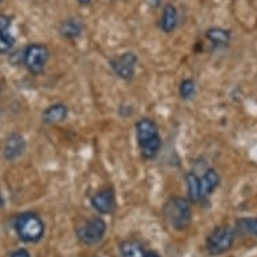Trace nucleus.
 <instances>
[{"mask_svg": "<svg viewBox=\"0 0 257 257\" xmlns=\"http://www.w3.org/2000/svg\"><path fill=\"white\" fill-rule=\"evenodd\" d=\"M136 139L143 159H155L162 148L159 128L152 118L143 117L136 122Z\"/></svg>", "mask_w": 257, "mask_h": 257, "instance_id": "nucleus-1", "label": "nucleus"}, {"mask_svg": "<svg viewBox=\"0 0 257 257\" xmlns=\"http://www.w3.org/2000/svg\"><path fill=\"white\" fill-rule=\"evenodd\" d=\"M163 218L175 230H186L193 219L191 202L183 197H171L162 210Z\"/></svg>", "mask_w": 257, "mask_h": 257, "instance_id": "nucleus-2", "label": "nucleus"}, {"mask_svg": "<svg viewBox=\"0 0 257 257\" xmlns=\"http://www.w3.org/2000/svg\"><path fill=\"white\" fill-rule=\"evenodd\" d=\"M15 232L22 241L27 244H35L45 236V222L35 213H22L15 219Z\"/></svg>", "mask_w": 257, "mask_h": 257, "instance_id": "nucleus-3", "label": "nucleus"}, {"mask_svg": "<svg viewBox=\"0 0 257 257\" xmlns=\"http://www.w3.org/2000/svg\"><path fill=\"white\" fill-rule=\"evenodd\" d=\"M236 229L229 226H218L209 234L206 240V250L210 256H219L228 252L236 240Z\"/></svg>", "mask_w": 257, "mask_h": 257, "instance_id": "nucleus-4", "label": "nucleus"}, {"mask_svg": "<svg viewBox=\"0 0 257 257\" xmlns=\"http://www.w3.org/2000/svg\"><path fill=\"white\" fill-rule=\"evenodd\" d=\"M106 233V222L101 217H92L80 223L76 229L77 238L84 245H97Z\"/></svg>", "mask_w": 257, "mask_h": 257, "instance_id": "nucleus-5", "label": "nucleus"}, {"mask_svg": "<svg viewBox=\"0 0 257 257\" xmlns=\"http://www.w3.org/2000/svg\"><path fill=\"white\" fill-rule=\"evenodd\" d=\"M49 58H50V51L42 43H31L26 47L23 53L25 66L34 76H39L45 72Z\"/></svg>", "mask_w": 257, "mask_h": 257, "instance_id": "nucleus-6", "label": "nucleus"}, {"mask_svg": "<svg viewBox=\"0 0 257 257\" xmlns=\"http://www.w3.org/2000/svg\"><path fill=\"white\" fill-rule=\"evenodd\" d=\"M138 57L136 54L128 51V53H122L121 55H117L109 61V66L112 69V72L122 81L134 80L136 72V66H138Z\"/></svg>", "mask_w": 257, "mask_h": 257, "instance_id": "nucleus-7", "label": "nucleus"}, {"mask_svg": "<svg viewBox=\"0 0 257 257\" xmlns=\"http://www.w3.org/2000/svg\"><path fill=\"white\" fill-rule=\"evenodd\" d=\"M90 205L94 210L100 214H110L113 213L116 201H114V193L110 187L100 190L90 198Z\"/></svg>", "mask_w": 257, "mask_h": 257, "instance_id": "nucleus-8", "label": "nucleus"}, {"mask_svg": "<svg viewBox=\"0 0 257 257\" xmlns=\"http://www.w3.org/2000/svg\"><path fill=\"white\" fill-rule=\"evenodd\" d=\"M26 150V140L25 138L18 134V132H14V134H10L5 140V146H3V156H5L6 160H17L18 158H21L23 155V152Z\"/></svg>", "mask_w": 257, "mask_h": 257, "instance_id": "nucleus-9", "label": "nucleus"}, {"mask_svg": "<svg viewBox=\"0 0 257 257\" xmlns=\"http://www.w3.org/2000/svg\"><path fill=\"white\" fill-rule=\"evenodd\" d=\"M199 179H201V202H202L214 193V190L219 186L221 178L217 170L209 169Z\"/></svg>", "mask_w": 257, "mask_h": 257, "instance_id": "nucleus-10", "label": "nucleus"}, {"mask_svg": "<svg viewBox=\"0 0 257 257\" xmlns=\"http://www.w3.org/2000/svg\"><path fill=\"white\" fill-rule=\"evenodd\" d=\"M84 31V23L78 18H69L63 21L58 27L59 35L65 39H77Z\"/></svg>", "mask_w": 257, "mask_h": 257, "instance_id": "nucleus-11", "label": "nucleus"}, {"mask_svg": "<svg viewBox=\"0 0 257 257\" xmlns=\"http://www.w3.org/2000/svg\"><path fill=\"white\" fill-rule=\"evenodd\" d=\"M178 21H179V17H178L177 7L171 3H167L163 7V13L160 18V30L166 34H171L174 30L177 29Z\"/></svg>", "mask_w": 257, "mask_h": 257, "instance_id": "nucleus-12", "label": "nucleus"}, {"mask_svg": "<svg viewBox=\"0 0 257 257\" xmlns=\"http://www.w3.org/2000/svg\"><path fill=\"white\" fill-rule=\"evenodd\" d=\"M68 106L63 105V104H53L43 110L42 120L43 122H46L49 125H54V124L65 121L68 118Z\"/></svg>", "mask_w": 257, "mask_h": 257, "instance_id": "nucleus-13", "label": "nucleus"}, {"mask_svg": "<svg viewBox=\"0 0 257 257\" xmlns=\"http://www.w3.org/2000/svg\"><path fill=\"white\" fill-rule=\"evenodd\" d=\"M11 19L6 15H0V54L7 53L13 49L15 39L10 33Z\"/></svg>", "mask_w": 257, "mask_h": 257, "instance_id": "nucleus-14", "label": "nucleus"}, {"mask_svg": "<svg viewBox=\"0 0 257 257\" xmlns=\"http://www.w3.org/2000/svg\"><path fill=\"white\" fill-rule=\"evenodd\" d=\"M186 186H187V197L191 203L201 202V179L195 173L190 171L185 175Z\"/></svg>", "mask_w": 257, "mask_h": 257, "instance_id": "nucleus-15", "label": "nucleus"}, {"mask_svg": "<svg viewBox=\"0 0 257 257\" xmlns=\"http://www.w3.org/2000/svg\"><path fill=\"white\" fill-rule=\"evenodd\" d=\"M205 37L217 47L228 46L230 42V31L221 27H211L205 33Z\"/></svg>", "mask_w": 257, "mask_h": 257, "instance_id": "nucleus-16", "label": "nucleus"}, {"mask_svg": "<svg viewBox=\"0 0 257 257\" xmlns=\"http://www.w3.org/2000/svg\"><path fill=\"white\" fill-rule=\"evenodd\" d=\"M120 254L121 257H144L143 245L136 240H125L120 244Z\"/></svg>", "mask_w": 257, "mask_h": 257, "instance_id": "nucleus-17", "label": "nucleus"}, {"mask_svg": "<svg viewBox=\"0 0 257 257\" xmlns=\"http://www.w3.org/2000/svg\"><path fill=\"white\" fill-rule=\"evenodd\" d=\"M236 233L241 234H250L257 238V218L248 217V218H238L236 221Z\"/></svg>", "mask_w": 257, "mask_h": 257, "instance_id": "nucleus-18", "label": "nucleus"}, {"mask_svg": "<svg viewBox=\"0 0 257 257\" xmlns=\"http://www.w3.org/2000/svg\"><path fill=\"white\" fill-rule=\"evenodd\" d=\"M195 90H197V86H195L194 80H191V78L182 80L181 85H179V96L182 100H186V101L191 100L195 96Z\"/></svg>", "mask_w": 257, "mask_h": 257, "instance_id": "nucleus-19", "label": "nucleus"}, {"mask_svg": "<svg viewBox=\"0 0 257 257\" xmlns=\"http://www.w3.org/2000/svg\"><path fill=\"white\" fill-rule=\"evenodd\" d=\"M10 257H31V254H30L29 250H26V249H18V250L11 253V256Z\"/></svg>", "mask_w": 257, "mask_h": 257, "instance_id": "nucleus-20", "label": "nucleus"}, {"mask_svg": "<svg viewBox=\"0 0 257 257\" xmlns=\"http://www.w3.org/2000/svg\"><path fill=\"white\" fill-rule=\"evenodd\" d=\"M144 257H160L159 254H156L155 252H148V253H146V254H144Z\"/></svg>", "mask_w": 257, "mask_h": 257, "instance_id": "nucleus-21", "label": "nucleus"}, {"mask_svg": "<svg viewBox=\"0 0 257 257\" xmlns=\"http://www.w3.org/2000/svg\"><path fill=\"white\" fill-rule=\"evenodd\" d=\"M90 2H92V0H78V3H80L81 6H88Z\"/></svg>", "mask_w": 257, "mask_h": 257, "instance_id": "nucleus-22", "label": "nucleus"}, {"mask_svg": "<svg viewBox=\"0 0 257 257\" xmlns=\"http://www.w3.org/2000/svg\"><path fill=\"white\" fill-rule=\"evenodd\" d=\"M151 3L154 7H159L160 6V0H151Z\"/></svg>", "mask_w": 257, "mask_h": 257, "instance_id": "nucleus-23", "label": "nucleus"}, {"mask_svg": "<svg viewBox=\"0 0 257 257\" xmlns=\"http://www.w3.org/2000/svg\"><path fill=\"white\" fill-rule=\"evenodd\" d=\"M5 207V199L2 197V193H0V209H3Z\"/></svg>", "mask_w": 257, "mask_h": 257, "instance_id": "nucleus-24", "label": "nucleus"}, {"mask_svg": "<svg viewBox=\"0 0 257 257\" xmlns=\"http://www.w3.org/2000/svg\"><path fill=\"white\" fill-rule=\"evenodd\" d=\"M0 2H2V0H0Z\"/></svg>", "mask_w": 257, "mask_h": 257, "instance_id": "nucleus-25", "label": "nucleus"}]
</instances>
